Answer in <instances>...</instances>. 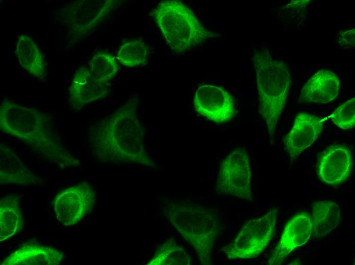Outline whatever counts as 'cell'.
Instances as JSON below:
<instances>
[{"label": "cell", "mask_w": 355, "mask_h": 265, "mask_svg": "<svg viewBox=\"0 0 355 265\" xmlns=\"http://www.w3.org/2000/svg\"><path fill=\"white\" fill-rule=\"evenodd\" d=\"M252 61L259 95V113L272 142L290 88L289 70L286 62L274 59L264 48L254 50Z\"/></svg>", "instance_id": "1"}, {"label": "cell", "mask_w": 355, "mask_h": 265, "mask_svg": "<svg viewBox=\"0 0 355 265\" xmlns=\"http://www.w3.org/2000/svg\"><path fill=\"white\" fill-rule=\"evenodd\" d=\"M170 48L183 52L219 34L206 29L182 2L162 1L151 12Z\"/></svg>", "instance_id": "2"}, {"label": "cell", "mask_w": 355, "mask_h": 265, "mask_svg": "<svg viewBox=\"0 0 355 265\" xmlns=\"http://www.w3.org/2000/svg\"><path fill=\"white\" fill-rule=\"evenodd\" d=\"M172 219L175 227L195 248L202 264H210L212 250L221 230L216 209L201 204L174 206Z\"/></svg>", "instance_id": "3"}, {"label": "cell", "mask_w": 355, "mask_h": 265, "mask_svg": "<svg viewBox=\"0 0 355 265\" xmlns=\"http://www.w3.org/2000/svg\"><path fill=\"white\" fill-rule=\"evenodd\" d=\"M278 207L264 216L248 221L238 235L222 251L230 259H248L259 256L266 248L275 231Z\"/></svg>", "instance_id": "4"}, {"label": "cell", "mask_w": 355, "mask_h": 265, "mask_svg": "<svg viewBox=\"0 0 355 265\" xmlns=\"http://www.w3.org/2000/svg\"><path fill=\"white\" fill-rule=\"evenodd\" d=\"M251 172L245 148L238 147L222 161L216 180V192L251 200Z\"/></svg>", "instance_id": "5"}, {"label": "cell", "mask_w": 355, "mask_h": 265, "mask_svg": "<svg viewBox=\"0 0 355 265\" xmlns=\"http://www.w3.org/2000/svg\"><path fill=\"white\" fill-rule=\"evenodd\" d=\"M1 124L5 131L31 142L41 141L47 134L45 120L40 113L12 101L2 104Z\"/></svg>", "instance_id": "6"}, {"label": "cell", "mask_w": 355, "mask_h": 265, "mask_svg": "<svg viewBox=\"0 0 355 265\" xmlns=\"http://www.w3.org/2000/svg\"><path fill=\"white\" fill-rule=\"evenodd\" d=\"M193 103L197 114L218 124L229 122L236 113L233 96L221 87L214 85L198 87Z\"/></svg>", "instance_id": "7"}, {"label": "cell", "mask_w": 355, "mask_h": 265, "mask_svg": "<svg viewBox=\"0 0 355 265\" xmlns=\"http://www.w3.org/2000/svg\"><path fill=\"white\" fill-rule=\"evenodd\" d=\"M94 201V193L85 183L67 188L55 198L54 209L58 221L66 226L79 222L90 209Z\"/></svg>", "instance_id": "8"}, {"label": "cell", "mask_w": 355, "mask_h": 265, "mask_svg": "<svg viewBox=\"0 0 355 265\" xmlns=\"http://www.w3.org/2000/svg\"><path fill=\"white\" fill-rule=\"evenodd\" d=\"M352 156L343 144L331 145L320 155L317 164L319 179L325 184L336 186L346 181L350 174Z\"/></svg>", "instance_id": "9"}, {"label": "cell", "mask_w": 355, "mask_h": 265, "mask_svg": "<svg viewBox=\"0 0 355 265\" xmlns=\"http://www.w3.org/2000/svg\"><path fill=\"white\" fill-rule=\"evenodd\" d=\"M312 234L310 213H301L295 216L285 225L280 240L269 258L268 264H282L291 252L305 244Z\"/></svg>", "instance_id": "10"}, {"label": "cell", "mask_w": 355, "mask_h": 265, "mask_svg": "<svg viewBox=\"0 0 355 265\" xmlns=\"http://www.w3.org/2000/svg\"><path fill=\"white\" fill-rule=\"evenodd\" d=\"M325 120L307 113L296 116L292 128L283 140L291 162L317 139Z\"/></svg>", "instance_id": "11"}, {"label": "cell", "mask_w": 355, "mask_h": 265, "mask_svg": "<svg viewBox=\"0 0 355 265\" xmlns=\"http://www.w3.org/2000/svg\"><path fill=\"white\" fill-rule=\"evenodd\" d=\"M340 82L333 71L321 69L316 72L303 87L299 101L327 103L338 95Z\"/></svg>", "instance_id": "12"}, {"label": "cell", "mask_w": 355, "mask_h": 265, "mask_svg": "<svg viewBox=\"0 0 355 265\" xmlns=\"http://www.w3.org/2000/svg\"><path fill=\"white\" fill-rule=\"evenodd\" d=\"M108 84L94 77L89 68L82 66L75 72L70 87V96L72 104L80 106L106 97Z\"/></svg>", "instance_id": "13"}, {"label": "cell", "mask_w": 355, "mask_h": 265, "mask_svg": "<svg viewBox=\"0 0 355 265\" xmlns=\"http://www.w3.org/2000/svg\"><path fill=\"white\" fill-rule=\"evenodd\" d=\"M63 253L38 244L26 245L10 254L3 265H57L63 259Z\"/></svg>", "instance_id": "14"}, {"label": "cell", "mask_w": 355, "mask_h": 265, "mask_svg": "<svg viewBox=\"0 0 355 265\" xmlns=\"http://www.w3.org/2000/svg\"><path fill=\"white\" fill-rule=\"evenodd\" d=\"M340 214L338 205L333 201L324 200L312 203L311 221L313 236L324 237L336 228L341 222Z\"/></svg>", "instance_id": "15"}, {"label": "cell", "mask_w": 355, "mask_h": 265, "mask_svg": "<svg viewBox=\"0 0 355 265\" xmlns=\"http://www.w3.org/2000/svg\"><path fill=\"white\" fill-rule=\"evenodd\" d=\"M23 225L22 212L18 198L11 195L3 198L0 202V240L8 239L17 234Z\"/></svg>", "instance_id": "16"}, {"label": "cell", "mask_w": 355, "mask_h": 265, "mask_svg": "<svg viewBox=\"0 0 355 265\" xmlns=\"http://www.w3.org/2000/svg\"><path fill=\"white\" fill-rule=\"evenodd\" d=\"M16 54L22 67L29 73L41 76L45 72L43 55L34 41L27 35H21L16 45Z\"/></svg>", "instance_id": "17"}, {"label": "cell", "mask_w": 355, "mask_h": 265, "mask_svg": "<svg viewBox=\"0 0 355 265\" xmlns=\"http://www.w3.org/2000/svg\"><path fill=\"white\" fill-rule=\"evenodd\" d=\"M1 181L23 183L30 182L31 173L11 149H3L1 153Z\"/></svg>", "instance_id": "18"}, {"label": "cell", "mask_w": 355, "mask_h": 265, "mask_svg": "<svg viewBox=\"0 0 355 265\" xmlns=\"http://www.w3.org/2000/svg\"><path fill=\"white\" fill-rule=\"evenodd\" d=\"M148 47L141 40L124 41L120 46L117 58L122 65L135 67L148 62Z\"/></svg>", "instance_id": "19"}, {"label": "cell", "mask_w": 355, "mask_h": 265, "mask_svg": "<svg viewBox=\"0 0 355 265\" xmlns=\"http://www.w3.org/2000/svg\"><path fill=\"white\" fill-rule=\"evenodd\" d=\"M89 70L92 75L98 81L108 84L119 69L115 58L110 54L97 51L89 61Z\"/></svg>", "instance_id": "20"}, {"label": "cell", "mask_w": 355, "mask_h": 265, "mask_svg": "<svg viewBox=\"0 0 355 265\" xmlns=\"http://www.w3.org/2000/svg\"><path fill=\"white\" fill-rule=\"evenodd\" d=\"M328 118L341 129L347 130L352 128L355 125V98L339 106Z\"/></svg>", "instance_id": "21"}, {"label": "cell", "mask_w": 355, "mask_h": 265, "mask_svg": "<svg viewBox=\"0 0 355 265\" xmlns=\"http://www.w3.org/2000/svg\"><path fill=\"white\" fill-rule=\"evenodd\" d=\"M354 29L341 32L338 34V41L343 48H352L354 46Z\"/></svg>", "instance_id": "22"}]
</instances>
